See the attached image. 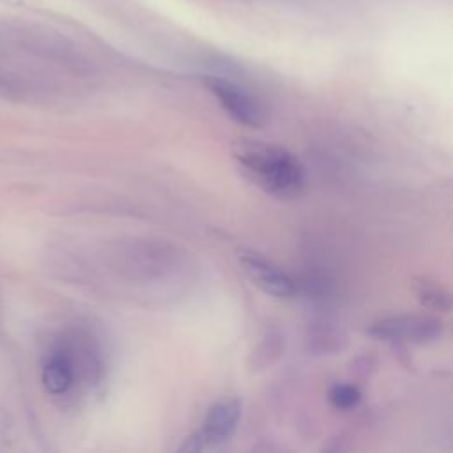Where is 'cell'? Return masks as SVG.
<instances>
[{"mask_svg": "<svg viewBox=\"0 0 453 453\" xmlns=\"http://www.w3.org/2000/svg\"><path fill=\"white\" fill-rule=\"evenodd\" d=\"M234 159L242 173L260 189L276 198L299 196L306 186L304 168L287 149L258 140H237Z\"/></svg>", "mask_w": 453, "mask_h": 453, "instance_id": "cell-1", "label": "cell"}, {"mask_svg": "<svg viewBox=\"0 0 453 453\" xmlns=\"http://www.w3.org/2000/svg\"><path fill=\"white\" fill-rule=\"evenodd\" d=\"M241 419V403L237 398L216 402L203 416L200 426L179 446V451L200 453L223 446L235 432Z\"/></svg>", "mask_w": 453, "mask_h": 453, "instance_id": "cell-2", "label": "cell"}, {"mask_svg": "<svg viewBox=\"0 0 453 453\" xmlns=\"http://www.w3.org/2000/svg\"><path fill=\"white\" fill-rule=\"evenodd\" d=\"M203 83L230 119L250 127H260L264 124V108L246 88L219 76H205Z\"/></svg>", "mask_w": 453, "mask_h": 453, "instance_id": "cell-3", "label": "cell"}, {"mask_svg": "<svg viewBox=\"0 0 453 453\" xmlns=\"http://www.w3.org/2000/svg\"><path fill=\"white\" fill-rule=\"evenodd\" d=\"M442 333V322L432 317L421 315H396L373 322L368 327V334L384 342H412L425 343L439 338Z\"/></svg>", "mask_w": 453, "mask_h": 453, "instance_id": "cell-4", "label": "cell"}, {"mask_svg": "<svg viewBox=\"0 0 453 453\" xmlns=\"http://www.w3.org/2000/svg\"><path fill=\"white\" fill-rule=\"evenodd\" d=\"M237 260L250 281L265 294L274 297H292L296 294L297 285L294 278L264 255L253 250H241Z\"/></svg>", "mask_w": 453, "mask_h": 453, "instance_id": "cell-5", "label": "cell"}, {"mask_svg": "<svg viewBox=\"0 0 453 453\" xmlns=\"http://www.w3.org/2000/svg\"><path fill=\"white\" fill-rule=\"evenodd\" d=\"M41 379L42 386L51 395H64L73 388L76 379V359L69 345H60L48 354Z\"/></svg>", "mask_w": 453, "mask_h": 453, "instance_id": "cell-6", "label": "cell"}, {"mask_svg": "<svg viewBox=\"0 0 453 453\" xmlns=\"http://www.w3.org/2000/svg\"><path fill=\"white\" fill-rule=\"evenodd\" d=\"M416 296L428 308L444 310V311L449 308L448 294L441 287H437L435 283H430V281H425V280L419 281L416 285Z\"/></svg>", "mask_w": 453, "mask_h": 453, "instance_id": "cell-7", "label": "cell"}, {"mask_svg": "<svg viewBox=\"0 0 453 453\" xmlns=\"http://www.w3.org/2000/svg\"><path fill=\"white\" fill-rule=\"evenodd\" d=\"M329 400L336 409L347 411V409H352L359 403L361 393L352 384H336L329 391Z\"/></svg>", "mask_w": 453, "mask_h": 453, "instance_id": "cell-8", "label": "cell"}]
</instances>
